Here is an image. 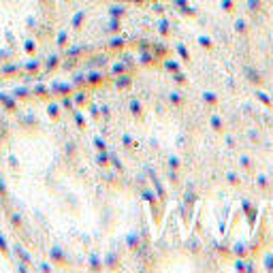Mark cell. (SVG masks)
Returning <instances> with one entry per match:
<instances>
[]
</instances>
